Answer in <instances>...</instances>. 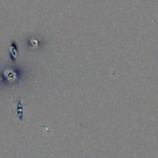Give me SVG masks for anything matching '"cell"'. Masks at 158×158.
I'll return each instance as SVG.
<instances>
[{"mask_svg":"<svg viewBox=\"0 0 158 158\" xmlns=\"http://www.w3.org/2000/svg\"><path fill=\"white\" fill-rule=\"evenodd\" d=\"M18 106H19V108H18V116H19V117H20V120H22V117H23V110H22V103H21V100H20V99H19V100H18Z\"/></svg>","mask_w":158,"mask_h":158,"instance_id":"cell-1","label":"cell"}]
</instances>
